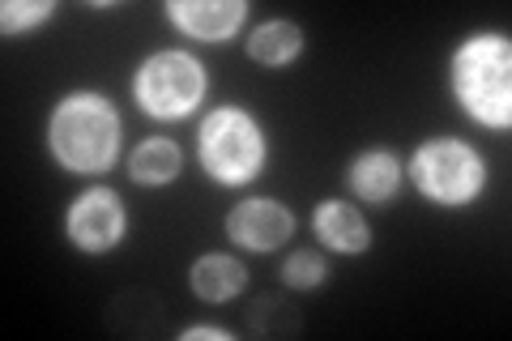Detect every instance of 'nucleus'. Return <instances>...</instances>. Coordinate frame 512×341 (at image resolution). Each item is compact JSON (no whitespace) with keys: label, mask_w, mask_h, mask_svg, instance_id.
Returning <instances> with one entry per match:
<instances>
[{"label":"nucleus","mask_w":512,"mask_h":341,"mask_svg":"<svg viewBox=\"0 0 512 341\" xmlns=\"http://www.w3.org/2000/svg\"><path fill=\"white\" fill-rule=\"evenodd\" d=\"M56 13L52 0H39V5H26V0H9L5 9H0V22H5V35H22V30L47 22Z\"/></svg>","instance_id":"nucleus-15"},{"label":"nucleus","mask_w":512,"mask_h":341,"mask_svg":"<svg viewBox=\"0 0 512 341\" xmlns=\"http://www.w3.org/2000/svg\"><path fill=\"white\" fill-rule=\"evenodd\" d=\"M329 278V265L316 252H291V261L282 265V282L291 290H312Z\"/></svg>","instance_id":"nucleus-14"},{"label":"nucleus","mask_w":512,"mask_h":341,"mask_svg":"<svg viewBox=\"0 0 512 341\" xmlns=\"http://www.w3.org/2000/svg\"><path fill=\"white\" fill-rule=\"evenodd\" d=\"M397 184H402V162L389 150H367L355 158V167H350V188H355L363 201H389Z\"/></svg>","instance_id":"nucleus-11"},{"label":"nucleus","mask_w":512,"mask_h":341,"mask_svg":"<svg viewBox=\"0 0 512 341\" xmlns=\"http://www.w3.org/2000/svg\"><path fill=\"white\" fill-rule=\"evenodd\" d=\"M167 18L192 39L218 43L235 35L239 22L248 18V9H244V0H171Z\"/></svg>","instance_id":"nucleus-8"},{"label":"nucleus","mask_w":512,"mask_h":341,"mask_svg":"<svg viewBox=\"0 0 512 341\" xmlns=\"http://www.w3.org/2000/svg\"><path fill=\"white\" fill-rule=\"evenodd\" d=\"M205 94V69L188 52H154L133 77V99L154 120H184Z\"/></svg>","instance_id":"nucleus-4"},{"label":"nucleus","mask_w":512,"mask_h":341,"mask_svg":"<svg viewBox=\"0 0 512 341\" xmlns=\"http://www.w3.org/2000/svg\"><path fill=\"white\" fill-rule=\"evenodd\" d=\"M453 94L478 124H512V47L500 35H474L453 56Z\"/></svg>","instance_id":"nucleus-2"},{"label":"nucleus","mask_w":512,"mask_h":341,"mask_svg":"<svg viewBox=\"0 0 512 341\" xmlns=\"http://www.w3.org/2000/svg\"><path fill=\"white\" fill-rule=\"evenodd\" d=\"M47 145L52 158L73 175H99L120 154V111L103 94L77 90L56 103L52 124H47Z\"/></svg>","instance_id":"nucleus-1"},{"label":"nucleus","mask_w":512,"mask_h":341,"mask_svg":"<svg viewBox=\"0 0 512 341\" xmlns=\"http://www.w3.org/2000/svg\"><path fill=\"white\" fill-rule=\"evenodd\" d=\"M414 188L436 205H466L483 192V158H478L466 141H427L423 150L410 158Z\"/></svg>","instance_id":"nucleus-5"},{"label":"nucleus","mask_w":512,"mask_h":341,"mask_svg":"<svg viewBox=\"0 0 512 341\" xmlns=\"http://www.w3.org/2000/svg\"><path fill=\"white\" fill-rule=\"evenodd\" d=\"M64 226H69V239L82 252H111L124 239V226H128L124 201L111 188H90L73 201Z\"/></svg>","instance_id":"nucleus-6"},{"label":"nucleus","mask_w":512,"mask_h":341,"mask_svg":"<svg viewBox=\"0 0 512 341\" xmlns=\"http://www.w3.org/2000/svg\"><path fill=\"white\" fill-rule=\"evenodd\" d=\"M197 158L218 184H248L265 167V133L244 107H218L205 116L197 137Z\"/></svg>","instance_id":"nucleus-3"},{"label":"nucleus","mask_w":512,"mask_h":341,"mask_svg":"<svg viewBox=\"0 0 512 341\" xmlns=\"http://www.w3.org/2000/svg\"><path fill=\"white\" fill-rule=\"evenodd\" d=\"M248 282V269L235 261V256H222V252H210L192 265V290L205 299V303H227L235 299L239 290Z\"/></svg>","instance_id":"nucleus-10"},{"label":"nucleus","mask_w":512,"mask_h":341,"mask_svg":"<svg viewBox=\"0 0 512 341\" xmlns=\"http://www.w3.org/2000/svg\"><path fill=\"white\" fill-rule=\"evenodd\" d=\"M184 341H231L227 329H210V324H201V329H184Z\"/></svg>","instance_id":"nucleus-16"},{"label":"nucleus","mask_w":512,"mask_h":341,"mask_svg":"<svg viewBox=\"0 0 512 341\" xmlns=\"http://www.w3.org/2000/svg\"><path fill=\"white\" fill-rule=\"evenodd\" d=\"M295 231L291 209L278 201H239L227 214V235L252 252H274Z\"/></svg>","instance_id":"nucleus-7"},{"label":"nucleus","mask_w":512,"mask_h":341,"mask_svg":"<svg viewBox=\"0 0 512 341\" xmlns=\"http://www.w3.org/2000/svg\"><path fill=\"white\" fill-rule=\"evenodd\" d=\"M180 162H184L180 145L167 141V137H154V141H141L137 150L128 154V175L146 188H163L180 175Z\"/></svg>","instance_id":"nucleus-12"},{"label":"nucleus","mask_w":512,"mask_h":341,"mask_svg":"<svg viewBox=\"0 0 512 341\" xmlns=\"http://www.w3.org/2000/svg\"><path fill=\"white\" fill-rule=\"evenodd\" d=\"M299 52H303V30L295 22H265V26H256L248 39V56L256 64H269V69L291 64Z\"/></svg>","instance_id":"nucleus-13"},{"label":"nucleus","mask_w":512,"mask_h":341,"mask_svg":"<svg viewBox=\"0 0 512 341\" xmlns=\"http://www.w3.org/2000/svg\"><path fill=\"white\" fill-rule=\"evenodd\" d=\"M312 226H316V239H325L333 252H367V243H372V231H367V222L355 205L346 201H320L316 214H312Z\"/></svg>","instance_id":"nucleus-9"}]
</instances>
